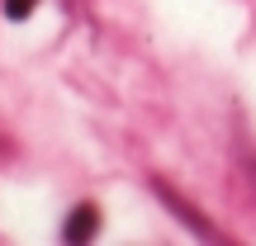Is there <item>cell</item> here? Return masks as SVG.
I'll list each match as a JSON object with an SVG mask.
<instances>
[{
	"mask_svg": "<svg viewBox=\"0 0 256 246\" xmlns=\"http://www.w3.org/2000/svg\"><path fill=\"white\" fill-rule=\"evenodd\" d=\"M95 228H100V209H95V204H76L72 218H66V228H62V237L66 242H90Z\"/></svg>",
	"mask_w": 256,
	"mask_h": 246,
	"instance_id": "1",
	"label": "cell"
},
{
	"mask_svg": "<svg viewBox=\"0 0 256 246\" xmlns=\"http://www.w3.org/2000/svg\"><path fill=\"white\" fill-rule=\"evenodd\" d=\"M34 5H38V0H5V14L19 24V19H28V14H34Z\"/></svg>",
	"mask_w": 256,
	"mask_h": 246,
	"instance_id": "2",
	"label": "cell"
}]
</instances>
